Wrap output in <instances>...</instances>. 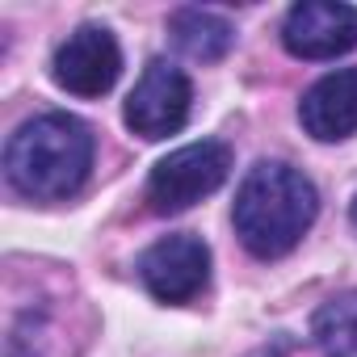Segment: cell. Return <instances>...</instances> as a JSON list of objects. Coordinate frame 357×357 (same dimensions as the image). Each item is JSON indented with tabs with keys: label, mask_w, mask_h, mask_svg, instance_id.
Masks as SVG:
<instances>
[{
	"label": "cell",
	"mask_w": 357,
	"mask_h": 357,
	"mask_svg": "<svg viewBox=\"0 0 357 357\" xmlns=\"http://www.w3.org/2000/svg\"><path fill=\"white\" fill-rule=\"evenodd\" d=\"M97 135L84 118L51 109L22 122L5 143V181L30 202H68L84 190Z\"/></svg>",
	"instance_id": "6da1fadb"
},
{
	"label": "cell",
	"mask_w": 357,
	"mask_h": 357,
	"mask_svg": "<svg viewBox=\"0 0 357 357\" xmlns=\"http://www.w3.org/2000/svg\"><path fill=\"white\" fill-rule=\"evenodd\" d=\"M315 215H319V194L311 176H303L286 160L252 164L231 202L236 236L257 261H278L294 252L298 240L311 231Z\"/></svg>",
	"instance_id": "7a4b0ae2"
},
{
	"label": "cell",
	"mask_w": 357,
	"mask_h": 357,
	"mask_svg": "<svg viewBox=\"0 0 357 357\" xmlns=\"http://www.w3.org/2000/svg\"><path fill=\"white\" fill-rule=\"evenodd\" d=\"M231 176V147L223 139H202L168 151L147 172V202L155 215H181L211 198Z\"/></svg>",
	"instance_id": "3957f363"
},
{
	"label": "cell",
	"mask_w": 357,
	"mask_h": 357,
	"mask_svg": "<svg viewBox=\"0 0 357 357\" xmlns=\"http://www.w3.org/2000/svg\"><path fill=\"white\" fill-rule=\"evenodd\" d=\"M190 105H194L190 76L176 68V63H168V59H151L143 68L139 84L130 89L126 105H122V118H126V126L139 139L155 143V139L176 135V130L190 122Z\"/></svg>",
	"instance_id": "277c9868"
},
{
	"label": "cell",
	"mask_w": 357,
	"mask_h": 357,
	"mask_svg": "<svg viewBox=\"0 0 357 357\" xmlns=\"http://www.w3.org/2000/svg\"><path fill=\"white\" fill-rule=\"evenodd\" d=\"M139 282L147 286L151 298L160 303H190L206 290L211 282V248L202 236H190V231H176V236H164L155 240L151 248H143L139 257Z\"/></svg>",
	"instance_id": "5b68a950"
},
{
	"label": "cell",
	"mask_w": 357,
	"mask_h": 357,
	"mask_svg": "<svg viewBox=\"0 0 357 357\" xmlns=\"http://www.w3.org/2000/svg\"><path fill=\"white\" fill-rule=\"evenodd\" d=\"M51 76L72 97H105L122 76V47L105 26H80L68 34L51 59Z\"/></svg>",
	"instance_id": "8992f818"
},
{
	"label": "cell",
	"mask_w": 357,
	"mask_h": 357,
	"mask_svg": "<svg viewBox=\"0 0 357 357\" xmlns=\"http://www.w3.org/2000/svg\"><path fill=\"white\" fill-rule=\"evenodd\" d=\"M282 47L294 59H336L357 47V5L298 0L282 22Z\"/></svg>",
	"instance_id": "52a82bcc"
},
{
	"label": "cell",
	"mask_w": 357,
	"mask_h": 357,
	"mask_svg": "<svg viewBox=\"0 0 357 357\" xmlns=\"http://www.w3.org/2000/svg\"><path fill=\"white\" fill-rule=\"evenodd\" d=\"M298 122L315 143H340L357 135V68L319 76L298 101Z\"/></svg>",
	"instance_id": "ba28073f"
},
{
	"label": "cell",
	"mask_w": 357,
	"mask_h": 357,
	"mask_svg": "<svg viewBox=\"0 0 357 357\" xmlns=\"http://www.w3.org/2000/svg\"><path fill=\"white\" fill-rule=\"evenodd\" d=\"M168 34H172V47L194 63H219L236 47V26L215 9H198V5L176 9L168 17Z\"/></svg>",
	"instance_id": "9c48e42d"
},
{
	"label": "cell",
	"mask_w": 357,
	"mask_h": 357,
	"mask_svg": "<svg viewBox=\"0 0 357 357\" xmlns=\"http://www.w3.org/2000/svg\"><path fill=\"white\" fill-rule=\"evenodd\" d=\"M315 340L328 357H357V294H344L319 307Z\"/></svg>",
	"instance_id": "30bf717a"
},
{
	"label": "cell",
	"mask_w": 357,
	"mask_h": 357,
	"mask_svg": "<svg viewBox=\"0 0 357 357\" xmlns=\"http://www.w3.org/2000/svg\"><path fill=\"white\" fill-rule=\"evenodd\" d=\"M282 353H286V344H273V349L265 344V349H257V353H248V357H282Z\"/></svg>",
	"instance_id": "8fae6325"
},
{
	"label": "cell",
	"mask_w": 357,
	"mask_h": 357,
	"mask_svg": "<svg viewBox=\"0 0 357 357\" xmlns=\"http://www.w3.org/2000/svg\"><path fill=\"white\" fill-rule=\"evenodd\" d=\"M349 219H353V227H357V198H353V206H349Z\"/></svg>",
	"instance_id": "7c38bea8"
}]
</instances>
